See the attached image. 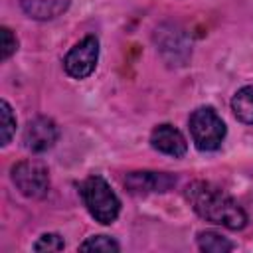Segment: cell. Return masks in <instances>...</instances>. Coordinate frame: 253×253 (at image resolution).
<instances>
[{"instance_id": "1", "label": "cell", "mask_w": 253, "mask_h": 253, "mask_svg": "<svg viewBox=\"0 0 253 253\" xmlns=\"http://www.w3.org/2000/svg\"><path fill=\"white\" fill-rule=\"evenodd\" d=\"M186 200L190 202L194 211L206 221L223 225L227 229H241L247 223V215L241 206L210 182H192L186 188Z\"/></svg>"}, {"instance_id": "2", "label": "cell", "mask_w": 253, "mask_h": 253, "mask_svg": "<svg viewBox=\"0 0 253 253\" xmlns=\"http://www.w3.org/2000/svg\"><path fill=\"white\" fill-rule=\"evenodd\" d=\"M81 198L83 204L87 206L89 213L95 217L99 223H113L119 215L121 202L111 190V186L101 178V176H89L81 184Z\"/></svg>"}, {"instance_id": "3", "label": "cell", "mask_w": 253, "mask_h": 253, "mask_svg": "<svg viewBox=\"0 0 253 253\" xmlns=\"http://www.w3.org/2000/svg\"><path fill=\"white\" fill-rule=\"evenodd\" d=\"M190 134L200 150H217L225 138V125L211 107H200L190 117Z\"/></svg>"}, {"instance_id": "4", "label": "cell", "mask_w": 253, "mask_h": 253, "mask_svg": "<svg viewBox=\"0 0 253 253\" xmlns=\"http://www.w3.org/2000/svg\"><path fill=\"white\" fill-rule=\"evenodd\" d=\"M12 180L16 188L28 198H42L49 190V174L40 160H22L12 168Z\"/></svg>"}, {"instance_id": "5", "label": "cell", "mask_w": 253, "mask_h": 253, "mask_svg": "<svg viewBox=\"0 0 253 253\" xmlns=\"http://www.w3.org/2000/svg\"><path fill=\"white\" fill-rule=\"evenodd\" d=\"M97 59H99V42L95 36H87L69 49V53L63 59V67L67 75L75 79H85L93 73Z\"/></svg>"}, {"instance_id": "6", "label": "cell", "mask_w": 253, "mask_h": 253, "mask_svg": "<svg viewBox=\"0 0 253 253\" xmlns=\"http://www.w3.org/2000/svg\"><path fill=\"white\" fill-rule=\"evenodd\" d=\"M57 136L59 128L49 117H36L24 130V146L32 152H45L57 142Z\"/></svg>"}, {"instance_id": "7", "label": "cell", "mask_w": 253, "mask_h": 253, "mask_svg": "<svg viewBox=\"0 0 253 253\" xmlns=\"http://www.w3.org/2000/svg\"><path fill=\"white\" fill-rule=\"evenodd\" d=\"M176 184V178L166 172H130L125 178V186L132 194L166 192Z\"/></svg>"}, {"instance_id": "8", "label": "cell", "mask_w": 253, "mask_h": 253, "mask_svg": "<svg viewBox=\"0 0 253 253\" xmlns=\"http://www.w3.org/2000/svg\"><path fill=\"white\" fill-rule=\"evenodd\" d=\"M150 144L158 152H164V154L174 156V158L184 156L186 150H188L186 138L172 125H160V126H156L152 130V134H150Z\"/></svg>"}, {"instance_id": "9", "label": "cell", "mask_w": 253, "mask_h": 253, "mask_svg": "<svg viewBox=\"0 0 253 253\" xmlns=\"http://www.w3.org/2000/svg\"><path fill=\"white\" fill-rule=\"evenodd\" d=\"M71 0H20L24 12L34 20H51L67 10Z\"/></svg>"}, {"instance_id": "10", "label": "cell", "mask_w": 253, "mask_h": 253, "mask_svg": "<svg viewBox=\"0 0 253 253\" xmlns=\"http://www.w3.org/2000/svg\"><path fill=\"white\" fill-rule=\"evenodd\" d=\"M231 111L233 115L245 123V125H253V85L239 89L233 99H231Z\"/></svg>"}, {"instance_id": "11", "label": "cell", "mask_w": 253, "mask_h": 253, "mask_svg": "<svg viewBox=\"0 0 253 253\" xmlns=\"http://www.w3.org/2000/svg\"><path fill=\"white\" fill-rule=\"evenodd\" d=\"M198 247L206 253H225L233 249V243L213 231H202L198 235Z\"/></svg>"}, {"instance_id": "12", "label": "cell", "mask_w": 253, "mask_h": 253, "mask_svg": "<svg viewBox=\"0 0 253 253\" xmlns=\"http://www.w3.org/2000/svg\"><path fill=\"white\" fill-rule=\"evenodd\" d=\"M0 130H2V142L0 144H8L12 134L16 132V119H14V113L6 101H0Z\"/></svg>"}, {"instance_id": "13", "label": "cell", "mask_w": 253, "mask_h": 253, "mask_svg": "<svg viewBox=\"0 0 253 253\" xmlns=\"http://www.w3.org/2000/svg\"><path fill=\"white\" fill-rule=\"evenodd\" d=\"M81 251H107V253H117L119 251V243L115 239H111L109 235H93L87 241H83L79 245Z\"/></svg>"}, {"instance_id": "14", "label": "cell", "mask_w": 253, "mask_h": 253, "mask_svg": "<svg viewBox=\"0 0 253 253\" xmlns=\"http://www.w3.org/2000/svg\"><path fill=\"white\" fill-rule=\"evenodd\" d=\"M63 239L57 233H43L36 243L34 249L36 251H61L63 249Z\"/></svg>"}, {"instance_id": "15", "label": "cell", "mask_w": 253, "mask_h": 253, "mask_svg": "<svg viewBox=\"0 0 253 253\" xmlns=\"http://www.w3.org/2000/svg\"><path fill=\"white\" fill-rule=\"evenodd\" d=\"M0 59H8L16 49H18V40L14 38V34L8 28L0 30Z\"/></svg>"}]
</instances>
